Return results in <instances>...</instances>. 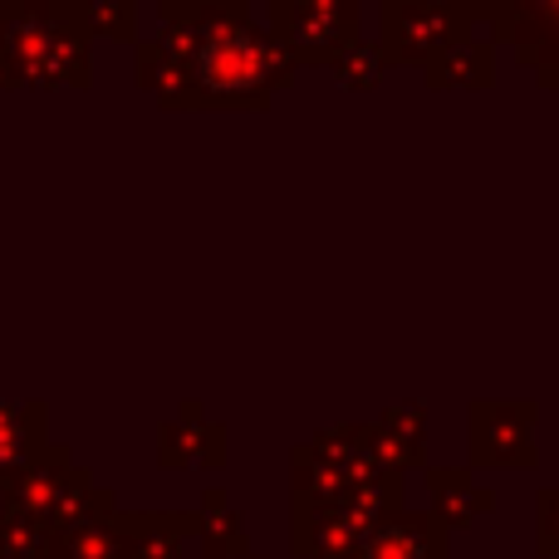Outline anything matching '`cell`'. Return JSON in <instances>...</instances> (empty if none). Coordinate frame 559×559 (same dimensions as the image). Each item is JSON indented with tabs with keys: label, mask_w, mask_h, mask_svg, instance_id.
Instances as JSON below:
<instances>
[{
	"label": "cell",
	"mask_w": 559,
	"mask_h": 559,
	"mask_svg": "<svg viewBox=\"0 0 559 559\" xmlns=\"http://www.w3.org/2000/svg\"><path fill=\"white\" fill-rule=\"evenodd\" d=\"M295 55L251 15L222 20L187 59L197 114H261L295 84Z\"/></svg>",
	"instance_id": "obj_1"
},
{
	"label": "cell",
	"mask_w": 559,
	"mask_h": 559,
	"mask_svg": "<svg viewBox=\"0 0 559 559\" xmlns=\"http://www.w3.org/2000/svg\"><path fill=\"white\" fill-rule=\"evenodd\" d=\"M462 39H481V20L466 0H437V5H397L383 0L378 5V49H383L388 69L413 64L423 69L442 49L462 45Z\"/></svg>",
	"instance_id": "obj_2"
},
{
	"label": "cell",
	"mask_w": 559,
	"mask_h": 559,
	"mask_svg": "<svg viewBox=\"0 0 559 559\" xmlns=\"http://www.w3.org/2000/svg\"><path fill=\"white\" fill-rule=\"evenodd\" d=\"M265 29L295 55V64H329L358 35V0H271Z\"/></svg>",
	"instance_id": "obj_3"
},
{
	"label": "cell",
	"mask_w": 559,
	"mask_h": 559,
	"mask_svg": "<svg viewBox=\"0 0 559 559\" xmlns=\"http://www.w3.org/2000/svg\"><path fill=\"white\" fill-rule=\"evenodd\" d=\"M535 423L540 407L531 397H476L466 407V447H472V472L476 466H535L540 447H535Z\"/></svg>",
	"instance_id": "obj_4"
},
{
	"label": "cell",
	"mask_w": 559,
	"mask_h": 559,
	"mask_svg": "<svg viewBox=\"0 0 559 559\" xmlns=\"http://www.w3.org/2000/svg\"><path fill=\"white\" fill-rule=\"evenodd\" d=\"M373 515L358 506H299L289 501V550L299 559H358L373 531Z\"/></svg>",
	"instance_id": "obj_5"
},
{
	"label": "cell",
	"mask_w": 559,
	"mask_h": 559,
	"mask_svg": "<svg viewBox=\"0 0 559 559\" xmlns=\"http://www.w3.org/2000/svg\"><path fill=\"white\" fill-rule=\"evenodd\" d=\"M364 442L383 472L407 476L413 466H427V407L423 403H393L364 423Z\"/></svg>",
	"instance_id": "obj_6"
},
{
	"label": "cell",
	"mask_w": 559,
	"mask_h": 559,
	"mask_svg": "<svg viewBox=\"0 0 559 559\" xmlns=\"http://www.w3.org/2000/svg\"><path fill=\"white\" fill-rule=\"evenodd\" d=\"M69 476H74V456H69L64 447H49L45 442L25 466H20L15 476H10L5 486H0V496H5V511L29 515V521H45L49 525L55 506L64 501Z\"/></svg>",
	"instance_id": "obj_7"
},
{
	"label": "cell",
	"mask_w": 559,
	"mask_h": 559,
	"mask_svg": "<svg viewBox=\"0 0 559 559\" xmlns=\"http://www.w3.org/2000/svg\"><path fill=\"white\" fill-rule=\"evenodd\" d=\"M157 462L167 472H182V466H226V427L212 423L206 407L192 397L157 432Z\"/></svg>",
	"instance_id": "obj_8"
},
{
	"label": "cell",
	"mask_w": 559,
	"mask_h": 559,
	"mask_svg": "<svg viewBox=\"0 0 559 559\" xmlns=\"http://www.w3.org/2000/svg\"><path fill=\"white\" fill-rule=\"evenodd\" d=\"M447 525L432 511H388L383 521L368 531L364 555L358 559H447Z\"/></svg>",
	"instance_id": "obj_9"
},
{
	"label": "cell",
	"mask_w": 559,
	"mask_h": 559,
	"mask_svg": "<svg viewBox=\"0 0 559 559\" xmlns=\"http://www.w3.org/2000/svg\"><path fill=\"white\" fill-rule=\"evenodd\" d=\"M506 45L525 69H535V84L559 88V0H515V25Z\"/></svg>",
	"instance_id": "obj_10"
},
{
	"label": "cell",
	"mask_w": 559,
	"mask_h": 559,
	"mask_svg": "<svg viewBox=\"0 0 559 559\" xmlns=\"http://www.w3.org/2000/svg\"><path fill=\"white\" fill-rule=\"evenodd\" d=\"M427 486V511L447 525V531H466V525L486 521L496 511V491L476 481L472 466H423Z\"/></svg>",
	"instance_id": "obj_11"
},
{
	"label": "cell",
	"mask_w": 559,
	"mask_h": 559,
	"mask_svg": "<svg viewBox=\"0 0 559 559\" xmlns=\"http://www.w3.org/2000/svg\"><path fill=\"white\" fill-rule=\"evenodd\" d=\"M128 535V559H182L197 535V511H118Z\"/></svg>",
	"instance_id": "obj_12"
},
{
	"label": "cell",
	"mask_w": 559,
	"mask_h": 559,
	"mask_svg": "<svg viewBox=\"0 0 559 559\" xmlns=\"http://www.w3.org/2000/svg\"><path fill=\"white\" fill-rule=\"evenodd\" d=\"M427 88H491L496 84V45L491 39H462L423 64Z\"/></svg>",
	"instance_id": "obj_13"
},
{
	"label": "cell",
	"mask_w": 559,
	"mask_h": 559,
	"mask_svg": "<svg viewBox=\"0 0 559 559\" xmlns=\"http://www.w3.org/2000/svg\"><path fill=\"white\" fill-rule=\"evenodd\" d=\"M133 79L167 108V114H197L192 104V79H187V64L173 59L167 49H157L153 39L138 45V59H133Z\"/></svg>",
	"instance_id": "obj_14"
},
{
	"label": "cell",
	"mask_w": 559,
	"mask_h": 559,
	"mask_svg": "<svg viewBox=\"0 0 559 559\" xmlns=\"http://www.w3.org/2000/svg\"><path fill=\"white\" fill-rule=\"evenodd\" d=\"M289 501L299 506H344L348 501V476L338 472L329 456H319L309 442L289 452Z\"/></svg>",
	"instance_id": "obj_15"
},
{
	"label": "cell",
	"mask_w": 559,
	"mask_h": 559,
	"mask_svg": "<svg viewBox=\"0 0 559 559\" xmlns=\"http://www.w3.org/2000/svg\"><path fill=\"white\" fill-rule=\"evenodd\" d=\"M197 540H202V559H222V555L251 550L241 511L231 506V496H226L222 486H206L202 491V506H197Z\"/></svg>",
	"instance_id": "obj_16"
},
{
	"label": "cell",
	"mask_w": 559,
	"mask_h": 559,
	"mask_svg": "<svg viewBox=\"0 0 559 559\" xmlns=\"http://www.w3.org/2000/svg\"><path fill=\"white\" fill-rule=\"evenodd\" d=\"M45 447V407L39 403H0V486Z\"/></svg>",
	"instance_id": "obj_17"
},
{
	"label": "cell",
	"mask_w": 559,
	"mask_h": 559,
	"mask_svg": "<svg viewBox=\"0 0 559 559\" xmlns=\"http://www.w3.org/2000/svg\"><path fill=\"white\" fill-rule=\"evenodd\" d=\"M59 559H128L123 521L104 515V521H84L74 531H59Z\"/></svg>",
	"instance_id": "obj_18"
},
{
	"label": "cell",
	"mask_w": 559,
	"mask_h": 559,
	"mask_svg": "<svg viewBox=\"0 0 559 559\" xmlns=\"http://www.w3.org/2000/svg\"><path fill=\"white\" fill-rule=\"evenodd\" d=\"M0 559H59V535L45 521L0 506Z\"/></svg>",
	"instance_id": "obj_19"
},
{
	"label": "cell",
	"mask_w": 559,
	"mask_h": 559,
	"mask_svg": "<svg viewBox=\"0 0 559 559\" xmlns=\"http://www.w3.org/2000/svg\"><path fill=\"white\" fill-rule=\"evenodd\" d=\"M329 74H334L344 88L364 94V88L383 84L388 59H383V49H378V45H368V39H354V45H344L334 59H329Z\"/></svg>",
	"instance_id": "obj_20"
},
{
	"label": "cell",
	"mask_w": 559,
	"mask_h": 559,
	"mask_svg": "<svg viewBox=\"0 0 559 559\" xmlns=\"http://www.w3.org/2000/svg\"><path fill=\"white\" fill-rule=\"evenodd\" d=\"M84 25H88V35H108V39L133 45L138 39V5L133 0H88Z\"/></svg>",
	"instance_id": "obj_21"
},
{
	"label": "cell",
	"mask_w": 559,
	"mask_h": 559,
	"mask_svg": "<svg viewBox=\"0 0 559 559\" xmlns=\"http://www.w3.org/2000/svg\"><path fill=\"white\" fill-rule=\"evenodd\" d=\"M535 550L559 559V481L535 496Z\"/></svg>",
	"instance_id": "obj_22"
},
{
	"label": "cell",
	"mask_w": 559,
	"mask_h": 559,
	"mask_svg": "<svg viewBox=\"0 0 559 559\" xmlns=\"http://www.w3.org/2000/svg\"><path fill=\"white\" fill-rule=\"evenodd\" d=\"M222 559H265L261 550H241V555H222Z\"/></svg>",
	"instance_id": "obj_23"
},
{
	"label": "cell",
	"mask_w": 559,
	"mask_h": 559,
	"mask_svg": "<svg viewBox=\"0 0 559 559\" xmlns=\"http://www.w3.org/2000/svg\"><path fill=\"white\" fill-rule=\"evenodd\" d=\"M397 5H437V0H397Z\"/></svg>",
	"instance_id": "obj_24"
},
{
	"label": "cell",
	"mask_w": 559,
	"mask_h": 559,
	"mask_svg": "<svg viewBox=\"0 0 559 559\" xmlns=\"http://www.w3.org/2000/svg\"><path fill=\"white\" fill-rule=\"evenodd\" d=\"M69 5H88V0H69Z\"/></svg>",
	"instance_id": "obj_25"
}]
</instances>
